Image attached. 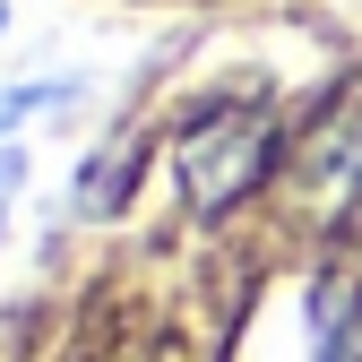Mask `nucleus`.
Instances as JSON below:
<instances>
[{
	"mask_svg": "<svg viewBox=\"0 0 362 362\" xmlns=\"http://www.w3.org/2000/svg\"><path fill=\"white\" fill-rule=\"evenodd\" d=\"M18 173H26V156L0 147V242H9V190H18Z\"/></svg>",
	"mask_w": 362,
	"mask_h": 362,
	"instance_id": "3",
	"label": "nucleus"
},
{
	"mask_svg": "<svg viewBox=\"0 0 362 362\" xmlns=\"http://www.w3.org/2000/svg\"><path fill=\"white\" fill-rule=\"evenodd\" d=\"M164 164H173L181 207H190L199 224H216V216H233L259 181H267V164H276V129H267L250 104H199L190 121L173 129Z\"/></svg>",
	"mask_w": 362,
	"mask_h": 362,
	"instance_id": "1",
	"label": "nucleus"
},
{
	"mask_svg": "<svg viewBox=\"0 0 362 362\" xmlns=\"http://www.w3.org/2000/svg\"><path fill=\"white\" fill-rule=\"evenodd\" d=\"M310 302V362H362V276H354V267H320V276H310L302 285Z\"/></svg>",
	"mask_w": 362,
	"mask_h": 362,
	"instance_id": "2",
	"label": "nucleus"
},
{
	"mask_svg": "<svg viewBox=\"0 0 362 362\" xmlns=\"http://www.w3.org/2000/svg\"><path fill=\"white\" fill-rule=\"evenodd\" d=\"M0 35H9V0H0Z\"/></svg>",
	"mask_w": 362,
	"mask_h": 362,
	"instance_id": "4",
	"label": "nucleus"
}]
</instances>
